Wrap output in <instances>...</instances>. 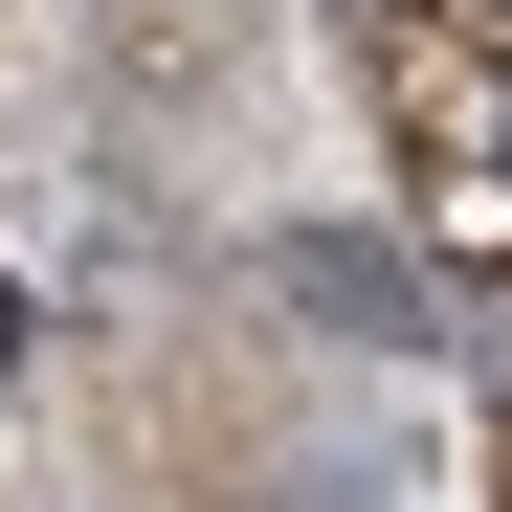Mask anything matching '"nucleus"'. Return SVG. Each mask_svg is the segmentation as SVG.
I'll use <instances>...</instances> for the list:
<instances>
[{"mask_svg":"<svg viewBox=\"0 0 512 512\" xmlns=\"http://www.w3.org/2000/svg\"><path fill=\"white\" fill-rule=\"evenodd\" d=\"M490 179H512V90H490Z\"/></svg>","mask_w":512,"mask_h":512,"instance_id":"1","label":"nucleus"}]
</instances>
